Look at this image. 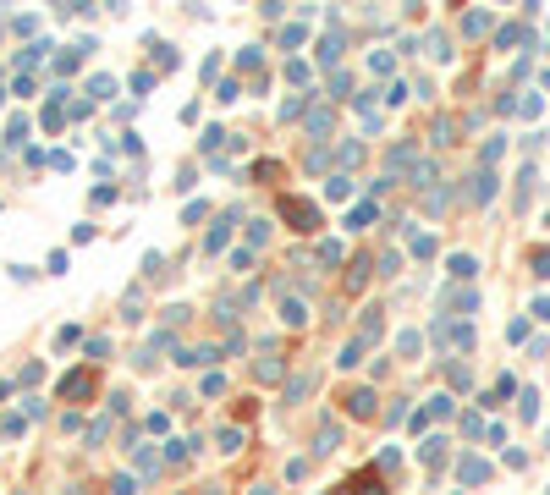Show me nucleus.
Wrapping results in <instances>:
<instances>
[{"label": "nucleus", "mask_w": 550, "mask_h": 495, "mask_svg": "<svg viewBox=\"0 0 550 495\" xmlns=\"http://www.w3.org/2000/svg\"><path fill=\"white\" fill-rule=\"evenodd\" d=\"M248 495H275V490H270V485H253V490H248Z\"/></svg>", "instance_id": "nucleus-32"}, {"label": "nucleus", "mask_w": 550, "mask_h": 495, "mask_svg": "<svg viewBox=\"0 0 550 495\" xmlns=\"http://www.w3.org/2000/svg\"><path fill=\"white\" fill-rule=\"evenodd\" d=\"M314 385H319V374H314V369H309V374H292V380H286V402H303Z\"/></svg>", "instance_id": "nucleus-10"}, {"label": "nucleus", "mask_w": 550, "mask_h": 495, "mask_svg": "<svg viewBox=\"0 0 550 495\" xmlns=\"http://www.w3.org/2000/svg\"><path fill=\"white\" fill-rule=\"evenodd\" d=\"M303 39H309V28H303V22H292V28H286V33H281V44H286V50H298V44H303Z\"/></svg>", "instance_id": "nucleus-20"}, {"label": "nucleus", "mask_w": 550, "mask_h": 495, "mask_svg": "<svg viewBox=\"0 0 550 495\" xmlns=\"http://www.w3.org/2000/svg\"><path fill=\"white\" fill-rule=\"evenodd\" d=\"M303 127H309V138H325V133L336 127V110H330V105H314V110H303Z\"/></svg>", "instance_id": "nucleus-6"}, {"label": "nucleus", "mask_w": 550, "mask_h": 495, "mask_svg": "<svg viewBox=\"0 0 550 495\" xmlns=\"http://www.w3.org/2000/svg\"><path fill=\"white\" fill-rule=\"evenodd\" d=\"M363 281H369V259H352V270H347L341 292H363Z\"/></svg>", "instance_id": "nucleus-11"}, {"label": "nucleus", "mask_w": 550, "mask_h": 495, "mask_svg": "<svg viewBox=\"0 0 550 495\" xmlns=\"http://www.w3.org/2000/svg\"><path fill=\"white\" fill-rule=\"evenodd\" d=\"M253 176H264V182H275V176H281V165H275V160H259V165H253Z\"/></svg>", "instance_id": "nucleus-28"}, {"label": "nucleus", "mask_w": 550, "mask_h": 495, "mask_svg": "<svg viewBox=\"0 0 550 495\" xmlns=\"http://www.w3.org/2000/svg\"><path fill=\"white\" fill-rule=\"evenodd\" d=\"M341 402H347V419H375V413H380V396H375L369 385H358V391H347Z\"/></svg>", "instance_id": "nucleus-3"}, {"label": "nucleus", "mask_w": 550, "mask_h": 495, "mask_svg": "<svg viewBox=\"0 0 550 495\" xmlns=\"http://www.w3.org/2000/svg\"><path fill=\"white\" fill-rule=\"evenodd\" d=\"M6 143H11V149H22V143H28V121H22V116L6 127Z\"/></svg>", "instance_id": "nucleus-18"}, {"label": "nucleus", "mask_w": 550, "mask_h": 495, "mask_svg": "<svg viewBox=\"0 0 550 495\" xmlns=\"http://www.w3.org/2000/svg\"><path fill=\"white\" fill-rule=\"evenodd\" d=\"M435 143H457V121H452V116L435 121Z\"/></svg>", "instance_id": "nucleus-24"}, {"label": "nucleus", "mask_w": 550, "mask_h": 495, "mask_svg": "<svg viewBox=\"0 0 550 495\" xmlns=\"http://www.w3.org/2000/svg\"><path fill=\"white\" fill-rule=\"evenodd\" d=\"M88 94H94V99H110V94H116V77H94Z\"/></svg>", "instance_id": "nucleus-21"}, {"label": "nucleus", "mask_w": 550, "mask_h": 495, "mask_svg": "<svg viewBox=\"0 0 550 495\" xmlns=\"http://www.w3.org/2000/svg\"><path fill=\"white\" fill-rule=\"evenodd\" d=\"M358 154H363V149H358V143H341V149H336V165H341V176H347V171H352V165H358Z\"/></svg>", "instance_id": "nucleus-15"}, {"label": "nucleus", "mask_w": 550, "mask_h": 495, "mask_svg": "<svg viewBox=\"0 0 550 495\" xmlns=\"http://www.w3.org/2000/svg\"><path fill=\"white\" fill-rule=\"evenodd\" d=\"M281 319H286V325H292V330H298V325H309V303H303V297H292V292H286V297H281Z\"/></svg>", "instance_id": "nucleus-8"}, {"label": "nucleus", "mask_w": 550, "mask_h": 495, "mask_svg": "<svg viewBox=\"0 0 550 495\" xmlns=\"http://www.w3.org/2000/svg\"><path fill=\"white\" fill-rule=\"evenodd\" d=\"M352 495H391L386 490V473L380 468H363V473H352V485H347Z\"/></svg>", "instance_id": "nucleus-5"}, {"label": "nucleus", "mask_w": 550, "mask_h": 495, "mask_svg": "<svg viewBox=\"0 0 550 495\" xmlns=\"http://www.w3.org/2000/svg\"><path fill=\"white\" fill-rule=\"evenodd\" d=\"M330 99H336V105H341V99H352V77H347V72H336V77H330Z\"/></svg>", "instance_id": "nucleus-14"}, {"label": "nucleus", "mask_w": 550, "mask_h": 495, "mask_svg": "<svg viewBox=\"0 0 550 495\" xmlns=\"http://www.w3.org/2000/svg\"><path fill=\"white\" fill-rule=\"evenodd\" d=\"M110 495H138V479H132V473H116V479H110Z\"/></svg>", "instance_id": "nucleus-19"}, {"label": "nucleus", "mask_w": 550, "mask_h": 495, "mask_svg": "<svg viewBox=\"0 0 550 495\" xmlns=\"http://www.w3.org/2000/svg\"><path fill=\"white\" fill-rule=\"evenodd\" d=\"M221 248H226V226H215V231H209V242H204V253H221Z\"/></svg>", "instance_id": "nucleus-29"}, {"label": "nucleus", "mask_w": 550, "mask_h": 495, "mask_svg": "<svg viewBox=\"0 0 550 495\" xmlns=\"http://www.w3.org/2000/svg\"><path fill=\"white\" fill-rule=\"evenodd\" d=\"M198 391H204V396H221V391H226V380H221V374H204V385H198Z\"/></svg>", "instance_id": "nucleus-31"}, {"label": "nucleus", "mask_w": 550, "mask_h": 495, "mask_svg": "<svg viewBox=\"0 0 550 495\" xmlns=\"http://www.w3.org/2000/svg\"><path fill=\"white\" fill-rule=\"evenodd\" d=\"M330 451H341V419L336 413H325L314 429V457H330Z\"/></svg>", "instance_id": "nucleus-2"}, {"label": "nucleus", "mask_w": 550, "mask_h": 495, "mask_svg": "<svg viewBox=\"0 0 550 495\" xmlns=\"http://www.w3.org/2000/svg\"><path fill=\"white\" fill-rule=\"evenodd\" d=\"M341 44H347V39H341V33H325V39H319V61H325V67H330V61H336V56H341Z\"/></svg>", "instance_id": "nucleus-12"}, {"label": "nucleus", "mask_w": 550, "mask_h": 495, "mask_svg": "<svg viewBox=\"0 0 550 495\" xmlns=\"http://www.w3.org/2000/svg\"><path fill=\"white\" fill-rule=\"evenodd\" d=\"M187 457H193V440H171V451H165V462H171V468H182Z\"/></svg>", "instance_id": "nucleus-16"}, {"label": "nucleus", "mask_w": 550, "mask_h": 495, "mask_svg": "<svg viewBox=\"0 0 550 495\" xmlns=\"http://www.w3.org/2000/svg\"><path fill=\"white\" fill-rule=\"evenodd\" d=\"M55 347L67 353V347H78V325H67V330H55Z\"/></svg>", "instance_id": "nucleus-30"}, {"label": "nucleus", "mask_w": 550, "mask_h": 495, "mask_svg": "<svg viewBox=\"0 0 550 495\" xmlns=\"http://www.w3.org/2000/svg\"><path fill=\"white\" fill-rule=\"evenodd\" d=\"M237 446H242V429L226 424V429H221V451H237Z\"/></svg>", "instance_id": "nucleus-25"}, {"label": "nucleus", "mask_w": 550, "mask_h": 495, "mask_svg": "<svg viewBox=\"0 0 550 495\" xmlns=\"http://www.w3.org/2000/svg\"><path fill=\"white\" fill-rule=\"evenodd\" d=\"M88 358H94V363H105V358H110V342H105V336H94V342H88Z\"/></svg>", "instance_id": "nucleus-26"}, {"label": "nucleus", "mask_w": 550, "mask_h": 495, "mask_svg": "<svg viewBox=\"0 0 550 495\" xmlns=\"http://www.w3.org/2000/svg\"><path fill=\"white\" fill-rule=\"evenodd\" d=\"M55 396H61V402H83V396H94V374H78V369H72V374L55 385Z\"/></svg>", "instance_id": "nucleus-4"}, {"label": "nucleus", "mask_w": 550, "mask_h": 495, "mask_svg": "<svg viewBox=\"0 0 550 495\" xmlns=\"http://www.w3.org/2000/svg\"><path fill=\"white\" fill-rule=\"evenodd\" d=\"M132 457H138V473L144 479H155L160 468H165V451H155V446H132Z\"/></svg>", "instance_id": "nucleus-7"}, {"label": "nucleus", "mask_w": 550, "mask_h": 495, "mask_svg": "<svg viewBox=\"0 0 550 495\" xmlns=\"http://www.w3.org/2000/svg\"><path fill=\"white\" fill-rule=\"evenodd\" d=\"M358 353H363V342H358V336H352V342H347V347H341V358H336V363H341V369H352V363H358Z\"/></svg>", "instance_id": "nucleus-23"}, {"label": "nucleus", "mask_w": 550, "mask_h": 495, "mask_svg": "<svg viewBox=\"0 0 550 495\" xmlns=\"http://www.w3.org/2000/svg\"><path fill=\"white\" fill-rule=\"evenodd\" d=\"M0 105H6V94H0Z\"/></svg>", "instance_id": "nucleus-34"}, {"label": "nucleus", "mask_w": 550, "mask_h": 495, "mask_svg": "<svg viewBox=\"0 0 550 495\" xmlns=\"http://www.w3.org/2000/svg\"><path fill=\"white\" fill-rule=\"evenodd\" d=\"M319 265H325V270L341 265V242H319Z\"/></svg>", "instance_id": "nucleus-22"}, {"label": "nucleus", "mask_w": 550, "mask_h": 495, "mask_svg": "<svg viewBox=\"0 0 550 495\" xmlns=\"http://www.w3.org/2000/svg\"><path fill=\"white\" fill-rule=\"evenodd\" d=\"M198 495H221V490H198Z\"/></svg>", "instance_id": "nucleus-33"}, {"label": "nucleus", "mask_w": 550, "mask_h": 495, "mask_svg": "<svg viewBox=\"0 0 550 495\" xmlns=\"http://www.w3.org/2000/svg\"><path fill=\"white\" fill-rule=\"evenodd\" d=\"M253 380H264V385H275V380H286V363H281V353L259 358V369H253Z\"/></svg>", "instance_id": "nucleus-9"}, {"label": "nucleus", "mask_w": 550, "mask_h": 495, "mask_svg": "<svg viewBox=\"0 0 550 495\" xmlns=\"http://www.w3.org/2000/svg\"><path fill=\"white\" fill-rule=\"evenodd\" d=\"M281 220H286V226H292L298 237H309V231H319V210L309 204V199H292V193L281 199Z\"/></svg>", "instance_id": "nucleus-1"}, {"label": "nucleus", "mask_w": 550, "mask_h": 495, "mask_svg": "<svg viewBox=\"0 0 550 495\" xmlns=\"http://www.w3.org/2000/svg\"><path fill=\"white\" fill-rule=\"evenodd\" d=\"M105 435H110V419H94V424H88V446H99Z\"/></svg>", "instance_id": "nucleus-27"}, {"label": "nucleus", "mask_w": 550, "mask_h": 495, "mask_svg": "<svg viewBox=\"0 0 550 495\" xmlns=\"http://www.w3.org/2000/svg\"><path fill=\"white\" fill-rule=\"evenodd\" d=\"M264 242H270V220H253L248 226V248H264Z\"/></svg>", "instance_id": "nucleus-17"}, {"label": "nucleus", "mask_w": 550, "mask_h": 495, "mask_svg": "<svg viewBox=\"0 0 550 495\" xmlns=\"http://www.w3.org/2000/svg\"><path fill=\"white\" fill-rule=\"evenodd\" d=\"M325 193H330V199H336V204H347V199H352V176H341V171H336V176H330V187H325Z\"/></svg>", "instance_id": "nucleus-13"}]
</instances>
